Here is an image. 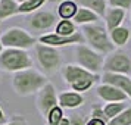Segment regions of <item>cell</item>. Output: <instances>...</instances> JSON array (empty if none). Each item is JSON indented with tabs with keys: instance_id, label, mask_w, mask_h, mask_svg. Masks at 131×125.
I'll return each instance as SVG.
<instances>
[{
	"instance_id": "cell-20",
	"label": "cell",
	"mask_w": 131,
	"mask_h": 125,
	"mask_svg": "<svg viewBox=\"0 0 131 125\" xmlns=\"http://www.w3.org/2000/svg\"><path fill=\"white\" fill-rule=\"evenodd\" d=\"M46 0H27L24 3L19 5V12L21 13H28V12H32L38 7L41 6Z\"/></svg>"
},
{
	"instance_id": "cell-9",
	"label": "cell",
	"mask_w": 131,
	"mask_h": 125,
	"mask_svg": "<svg viewBox=\"0 0 131 125\" xmlns=\"http://www.w3.org/2000/svg\"><path fill=\"white\" fill-rule=\"evenodd\" d=\"M40 41L46 46H65V44L83 41V36L74 34V36L65 37V36H59V34H49V36H43L40 38Z\"/></svg>"
},
{
	"instance_id": "cell-2",
	"label": "cell",
	"mask_w": 131,
	"mask_h": 125,
	"mask_svg": "<svg viewBox=\"0 0 131 125\" xmlns=\"http://www.w3.org/2000/svg\"><path fill=\"white\" fill-rule=\"evenodd\" d=\"M32 62L25 50L21 49H5L0 54V68L9 72H19L30 69Z\"/></svg>"
},
{
	"instance_id": "cell-30",
	"label": "cell",
	"mask_w": 131,
	"mask_h": 125,
	"mask_svg": "<svg viewBox=\"0 0 131 125\" xmlns=\"http://www.w3.org/2000/svg\"><path fill=\"white\" fill-rule=\"evenodd\" d=\"M5 124H7V121H6V116H5V112L0 107V125H5Z\"/></svg>"
},
{
	"instance_id": "cell-21",
	"label": "cell",
	"mask_w": 131,
	"mask_h": 125,
	"mask_svg": "<svg viewBox=\"0 0 131 125\" xmlns=\"http://www.w3.org/2000/svg\"><path fill=\"white\" fill-rule=\"evenodd\" d=\"M128 37H130V32L127 28H115L112 31V38L113 41L116 43V44H124L127 40H128Z\"/></svg>"
},
{
	"instance_id": "cell-7",
	"label": "cell",
	"mask_w": 131,
	"mask_h": 125,
	"mask_svg": "<svg viewBox=\"0 0 131 125\" xmlns=\"http://www.w3.org/2000/svg\"><path fill=\"white\" fill-rule=\"evenodd\" d=\"M56 103H58V99H56L54 87L52 84H46L41 88L40 96H38V100H37V105H38L40 112L44 116H49V113L56 107Z\"/></svg>"
},
{
	"instance_id": "cell-32",
	"label": "cell",
	"mask_w": 131,
	"mask_h": 125,
	"mask_svg": "<svg viewBox=\"0 0 131 125\" xmlns=\"http://www.w3.org/2000/svg\"><path fill=\"white\" fill-rule=\"evenodd\" d=\"M50 2H62V3H63V2H66V0H50Z\"/></svg>"
},
{
	"instance_id": "cell-13",
	"label": "cell",
	"mask_w": 131,
	"mask_h": 125,
	"mask_svg": "<svg viewBox=\"0 0 131 125\" xmlns=\"http://www.w3.org/2000/svg\"><path fill=\"white\" fill-rule=\"evenodd\" d=\"M19 12V5L15 0H0V19H6Z\"/></svg>"
},
{
	"instance_id": "cell-15",
	"label": "cell",
	"mask_w": 131,
	"mask_h": 125,
	"mask_svg": "<svg viewBox=\"0 0 131 125\" xmlns=\"http://www.w3.org/2000/svg\"><path fill=\"white\" fill-rule=\"evenodd\" d=\"M59 103L63 107H77L83 103V97L77 93H62L59 96Z\"/></svg>"
},
{
	"instance_id": "cell-5",
	"label": "cell",
	"mask_w": 131,
	"mask_h": 125,
	"mask_svg": "<svg viewBox=\"0 0 131 125\" xmlns=\"http://www.w3.org/2000/svg\"><path fill=\"white\" fill-rule=\"evenodd\" d=\"M84 32L87 36V40L96 49H99L102 52H111L112 50V44L109 43V38H107L106 32L102 27H99V25H85Z\"/></svg>"
},
{
	"instance_id": "cell-24",
	"label": "cell",
	"mask_w": 131,
	"mask_h": 125,
	"mask_svg": "<svg viewBox=\"0 0 131 125\" xmlns=\"http://www.w3.org/2000/svg\"><path fill=\"white\" fill-rule=\"evenodd\" d=\"M47 118H49V124H50V125H58L60 121L63 119V113H62V109L56 106L53 110H52V112L49 113Z\"/></svg>"
},
{
	"instance_id": "cell-31",
	"label": "cell",
	"mask_w": 131,
	"mask_h": 125,
	"mask_svg": "<svg viewBox=\"0 0 131 125\" xmlns=\"http://www.w3.org/2000/svg\"><path fill=\"white\" fill-rule=\"evenodd\" d=\"M5 49H3V44H2V41H0V54H2V52H3Z\"/></svg>"
},
{
	"instance_id": "cell-4",
	"label": "cell",
	"mask_w": 131,
	"mask_h": 125,
	"mask_svg": "<svg viewBox=\"0 0 131 125\" xmlns=\"http://www.w3.org/2000/svg\"><path fill=\"white\" fill-rule=\"evenodd\" d=\"M65 79L71 84L74 90L84 91L96 81V77L83 68L69 65L65 68Z\"/></svg>"
},
{
	"instance_id": "cell-19",
	"label": "cell",
	"mask_w": 131,
	"mask_h": 125,
	"mask_svg": "<svg viewBox=\"0 0 131 125\" xmlns=\"http://www.w3.org/2000/svg\"><path fill=\"white\" fill-rule=\"evenodd\" d=\"M74 31H75V27L72 22L69 21H62L58 24L56 27V32L59 36H65V37H69V36H74Z\"/></svg>"
},
{
	"instance_id": "cell-29",
	"label": "cell",
	"mask_w": 131,
	"mask_h": 125,
	"mask_svg": "<svg viewBox=\"0 0 131 125\" xmlns=\"http://www.w3.org/2000/svg\"><path fill=\"white\" fill-rule=\"evenodd\" d=\"M87 125H105V122L102 121V119H97V118H94V119H91Z\"/></svg>"
},
{
	"instance_id": "cell-16",
	"label": "cell",
	"mask_w": 131,
	"mask_h": 125,
	"mask_svg": "<svg viewBox=\"0 0 131 125\" xmlns=\"http://www.w3.org/2000/svg\"><path fill=\"white\" fill-rule=\"evenodd\" d=\"M75 13H77V5L71 0H66L59 5V15L63 19L72 18V16H75Z\"/></svg>"
},
{
	"instance_id": "cell-6",
	"label": "cell",
	"mask_w": 131,
	"mask_h": 125,
	"mask_svg": "<svg viewBox=\"0 0 131 125\" xmlns=\"http://www.w3.org/2000/svg\"><path fill=\"white\" fill-rule=\"evenodd\" d=\"M37 58H38V62L41 63V66L46 71L58 69V66L60 63L59 53L52 46H46V44H38L37 46Z\"/></svg>"
},
{
	"instance_id": "cell-26",
	"label": "cell",
	"mask_w": 131,
	"mask_h": 125,
	"mask_svg": "<svg viewBox=\"0 0 131 125\" xmlns=\"http://www.w3.org/2000/svg\"><path fill=\"white\" fill-rule=\"evenodd\" d=\"M113 6H121V7H130L131 0H111Z\"/></svg>"
},
{
	"instance_id": "cell-8",
	"label": "cell",
	"mask_w": 131,
	"mask_h": 125,
	"mask_svg": "<svg viewBox=\"0 0 131 125\" xmlns=\"http://www.w3.org/2000/svg\"><path fill=\"white\" fill-rule=\"evenodd\" d=\"M77 59L78 62L87 68L90 71H97L102 65V58L99 54H96L94 52H91L89 47L85 46H78L77 47Z\"/></svg>"
},
{
	"instance_id": "cell-27",
	"label": "cell",
	"mask_w": 131,
	"mask_h": 125,
	"mask_svg": "<svg viewBox=\"0 0 131 125\" xmlns=\"http://www.w3.org/2000/svg\"><path fill=\"white\" fill-rule=\"evenodd\" d=\"M5 125H27V122L24 119H13V121H10V122H7Z\"/></svg>"
},
{
	"instance_id": "cell-14",
	"label": "cell",
	"mask_w": 131,
	"mask_h": 125,
	"mask_svg": "<svg viewBox=\"0 0 131 125\" xmlns=\"http://www.w3.org/2000/svg\"><path fill=\"white\" fill-rule=\"evenodd\" d=\"M97 91L105 100H124L125 99V94L122 91H119L118 88L111 87V85H102V87H99Z\"/></svg>"
},
{
	"instance_id": "cell-22",
	"label": "cell",
	"mask_w": 131,
	"mask_h": 125,
	"mask_svg": "<svg viewBox=\"0 0 131 125\" xmlns=\"http://www.w3.org/2000/svg\"><path fill=\"white\" fill-rule=\"evenodd\" d=\"M84 6H89L91 9H94L99 15H103L105 12V2L103 0H80Z\"/></svg>"
},
{
	"instance_id": "cell-11",
	"label": "cell",
	"mask_w": 131,
	"mask_h": 125,
	"mask_svg": "<svg viewBox=\"0 0 131 125\" xmlns=\"http://www.w3.org/2000/svg\"><path fill=\"white\" fill-rule=\"evenodd\" d=\"M106 69H109V71H118V72H130L131 62L127 58V54H124V53L113 54L112 58L106 62Z\"/></svg>"
},
{
	"instance_id": "cell-3",
	"label": "cell",
	"mask_w": 131,
	"mask_h": 125,
	"mask_svg": "<svg viewBox=\"0 0 131 125\" xmlns=\"http://www.w3.org/2000/svg\"><path fill=\"white\" fill-rule=\"evenodd\" d=\"M0 41L3 44V47L6 49H21L25 50L28 47H32L36 44V38L30 36L25 30L21 28H9L6 32H3L0 37Z\"/></svg>"
},
{
	"instance_id": "cell-18",
	"label": "cell",
	"mask_w": 131,
	"mask_h": 125,
	"mask_svg": "<svg viewBox=\"0 0 131 125\" xmlns=\"http://www.w3.org/2000/svg\"><path fill=\"white\" fill-rule=\"evenodd\" d=\"M122 18H124V13H122L121 9H113V10H111V12L107 13V25H109V28L115 30L119 25V22L122 21Z\"/></svg>"
},
{
	"instance_id": "cell-10",
	"label": "cell",
	"mask_w": 131,
	"mask_h": 125,
	"mask_svg": "<svg viewBox=\"0 0 131 125\" xmlns=\"http://www.w3.org/2000/svg\"><path fill=\"white\" fill-rule=\"evenodd\" d=\"M54 22H56V18L50 12H37L30 19V25L34 30H47L52 25H54Z\"/></svg>"
},
{
	"instance_id": "cell-17",
	"label": "cell",
	"mask_w": 131,
	"mask_h": 125,
	"mask_svg": "<svg viewBox=\"0 0 131 125\" xmlns=\"http://www.w3.org/2000/svg\"><path fill=\"white\" fill-rule=\"evenodd\" d=\"M96 13L90 12L89 9H78L75 16H74V21L78 22V24H84V22H90V21H96Z\"/></svg>"
},
{
	"instance_id": "cell-28",
	"label": "cell",
	"mask_w": 131,
	"mask_h": 125,
	"mask_svg": "<svg viewBox=\"0 0 131 125\" xmlns=\"http://www.w3.org/2000/svg\"><path fill=\"white\" fill-rule=\"evenodd\" d=\"M69 125H83V119L75 116V118H72L71 121H69Z\"/></svg>"
},
{
	"instance_id": "cell-12",
	"label": "cell",
	"mask_w": 131,
	"mask_h": 125,
	"mask_svg": "<svg viewBox=\"0 0 131 125\" xmlns=\"http://www.w3.org/2000/svg\"><path fill=\"white\" fill-rule=\"evenodd\" d=\"M105 81L112 84V85H116L119 88H122L124 91H127L131 96V79L121 77V75H115V74H106L105 75Z\"/></svg>"
},
{
	"instance_id": "cell-33",
	"label": "cell",
	"mask_w": 131,
	"mask_h": 125,
	"mask_svg": "<svg viewBox=\"0 0 131 125\" xmlns=\"http://www.w3.org/2000/svg\"><path fill=\"white\" fill-rule=\"evenodd\" d=\"M15 2H21V3H22V0H15Z\"/></svg>"
},
{
	"instance_id": "cell-23",
	"label": "cell",
	"mask_w": 131,
	"mask_h": 125,
	"mask_svg": "<svg viewBox=\"0 0 131 125\" xmlns=\"http://www.w3.org/2000/svg\"><path fill=\"white\" fill-rule=\"evenodd\" d=\"M109 125H131V109L118 115L115 119H112V122Z\"/></svg>"
},
{
	"instance_id": "cell-1",
	"label": "cell",
	"mask_w": 131,
	"mask_h": 125,
	"mask_svg": "<svg viewBox=\"0 0 131 125\" xmlns=\"http://www.w3.org/2000/svg\"><path fill=\"white\" fill-rule=\"evenodd\" d=\"M46 77L37 72L36 69H25V71L15 72L12 78L13 90L19 96H30L32 93L38 91L46 85Z\"/></svg>"
},
{
	"instance_id": "cell-25",
	"label": "cell",
	"mask_w": 131,
	"mask_h": 125,
	"mask_svg": "<svg viewBox=\"0 0 131 125\" xmlns=\"http://www.w3.org/2000/svg\"><path fill=\"white\" fill-rule=\"evenodd\" d=\"M122 107H124V105H122V103H112V105L106 106L105 113H106V116H109V118H113L115 115H118L119 110H121Z\"/></svg>"
}]
</instances>
